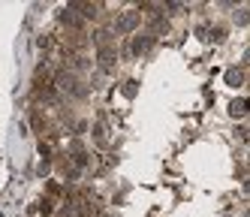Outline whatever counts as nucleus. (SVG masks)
<instances>
[{
  "label": "nucleus",
  "instance_id": "9b49d317",
  "mask_svg": "<svg viewBox=\"0 0 250 217\" xmlns=\"http://www.w3.org/2000/svg\"><path fill=\"white\" fill-rule=\"evenodd\" d=\"M241 187H244V193H247V196H250V178H247V181H244V184H241Z\"/></svg>",
  "mask_w": 250,
  "mask_h": 217
},
{
  "label": "nucleus",
  "instance_id": "0eeeda50",
  "mask_svg": "<svg viewBox=\"0 0 250 217\" xmlns=\"http://www.w3.org/2000/svg\"><path fill=\"white\" fill-rule=\"evenodd\" d=\"M244 112H247V103H244V100H235V103H229V115H232V118H241Z\"/></svg>",
  "mask_w": 250,
  "mask_h": 217
},
{
  "label": "nucleus",
  "instance_id": "9d476101",
  "mask_svg": "<svg viewBox=\"0 0 250 217\" xmlns=\"http://www.w3.org/2000/svg\"><path fill=\"white\" fill-rule=\"evenodd\" d=\"M40 211H42V214H51V211H55V205H51V199H42V202H40Z\"/></svg>",
  "mask_w": 250,
  "mask_h": 217
},
{
  "label": "nucleus",
  "instance_id": "f8f14e48",
  "mask_svg": "<svg viewBox=\"0 0 250 217\" xmlns=\"http://www.w3.org/2000/svg\"><path fill=\"white\" fill-rule=\"evenodd\" d=\"M244 64H250V48H247V51H244Z\"/></svg>",
  "mask_w": 250,
  "mask_h": 217
},
{
  "label": "nucleus",
  "instance_id": "39448f33",
  "mask_svg": "<svg viewBox=\"0 0 250 217\" xmlns=\"http://www.w3.org/2000/svg\"><path fill=\"white\" fill-rule=\"evenodd\" d=\"M61 22H63V24H66L69 30H73V33H82V24H84V22H82L79 15H73V9H66V12H61Z\"/></svg>",
  "mask_w": 250,
  "mask_h": 217
},
{
  "label": "nucleus",
  "instance_id": "f03ea898",
  "mask_svg": "<svg viewBox=\"0 0 250 217\" xmlns=\"http://www.w3.org/2000/svg\"><path fill=\"white\" fill-rule=\"evenodd\" d=\"M154 40H157V36H154L151 30H145V33H133V54H145V51H151Z\"/></svg>",
  "mask_w": 250,
  "mask_h": 217
},
{
  "label": "nucleus",
  "instance_id": "6e6552de",
  "mask_svg": "<svg viewBox=\"0 0 250 217\" xmlns=\"http://www.w3.org/2000/svg\"><path fill=\"white\" fill-rule=\"evenodd\" d=\"M235 24H250V12L247 9H238L235 12Z\"/></svg>",
  "mask_w": 250,
  "mask_h": 217
},
{
  "label": "nucleus",
  "instance_id": "1a4fd4ad",
  "mask_svg": "<svg viewBox=\"0 0 250 217\" xmlns=\"http://www.w3.org/2000/svg\"><path fill=\"white\" fill-rule=\"evenodd\" d=\"M124 97H136V82H124Z\"/></svg>",
  "mask_w": 250,
  "mask_h": 217
},
{
  "label": "nucleus",
  "instance_id": "ddd939ff",
  "mask_svg": "<svg viewBox=\"0 0 250 217\" xmlns=\"http://www.w3.org/2000/svg\"><path fill=\"white\" fill-rule=\"evenodd\" d=\"M247 112H250V103H247Z\"/></svg>",
  "mask_w": 250,
  "mask_h": 217
},
{
  "label": "nucleus",
  "instance_id": "423d86ee",
  "mask_svg": "<svg viewBox=\"0 0 250 217\" xmlns=\"http://www.w3.org/2000/svg\"><path fill=\"white\" fill-rule=\"evenodd\" d=\"M226 85L229 87H241L244 85V76H241L238 69H226Z\"/></svg>",
  "mask_w": 250,
  "mask_h": 217
},
{
  "label": "nucleus",
  "instance_id": "f257e3e1",
  "mask_svg": "<svg viewBox=\"0 0 250 217\" xmlns=\"http://www.w3.org/2000/svg\"><path fill=\"white\" fill-rule=\"evenodd\" d=\"M142 22V12H124L118 15V22H115V33H133Z\"/></svg>",
  "mask_w": 250,
  "mask_h": 217
},
{
  "label": "nucleus",
  "instance_id": "20e7f679",
  "mask_svg": "<svg viewBox=\"0 0 250 217\" xmlns=\"http://www.w3.org/2000/svg\"><path fill=\"white\" fill-rule=\"evenodd\" d=\"M97 61H100V69H103V72H109L112 64H115V48H112V45H109V48H100V51H97Z\"/></svg>",
  "mask_w": 250,
  "mask_h": 217
},
{
  "label": "nucleus",
  "instance_id": "7ed1b4c3",
  "mask_svg": "<svg viewBox=\"0 0 250 217\" xmlns=\"http://www.w3.org/2000/svg\"><path fill=\"white\" fill-rule=\"evenodd\" d=\"M66 9H73V12H82V18H84V22H97V18H100V3H69Z\"/></svg>",
  "mask_w": 250,
  "mask_h": 217
},
{
  "label": "nucleus",
  "instance_id": "4468645a",
  "mask_svg": "<svg viewBox=\"0 0 250 217\" xmlns=\"http://www.w3.org/2000/svg\"><path fill=\"white\" fill-rule=\"evenodd\" d=\"M247 163H250V160H247Z\"/></svg>",
  "mask_w": 250,
  "mask_h": 217
}]
</instances>
